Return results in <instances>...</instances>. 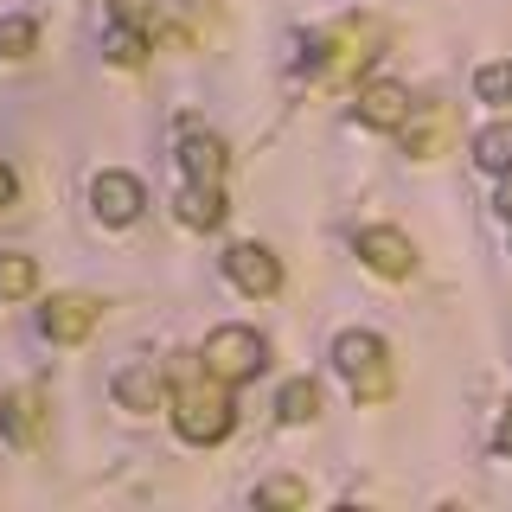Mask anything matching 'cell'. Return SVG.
<instances>
[{"mask_svg": "<svg viewBox=\"0 0 512 512\" xmlns=\"http://www.w3.org/2000/svg\"><path fill=\"white\" fill-rule=\"evenodd\" d=\"M372 58H378V26L365 20V13H346V20L320 26L314 39H308L301 71H314L320 84H346V77H359Z\"/></svg>", "mask_w": 512, "mask_h": 512, "instance_id": "1", "label": "cell"}, {"mask_svg": "<svg viewBox=\"0 0 512 512\" xmlns=\"http://www.w3.org/2000/svg\"><path fill=\"white\" fill-rule=\"evenodd\" d=\"M173 429L192 442V448H212L237 429V404H231V384H218L212 372L186 378L180 384V404H173Z\"/></svg>", "mask_w": 512, "mask_h": 512, "instance_id": "2", "label": "cell"}, {"mask_svg": "<svg viewBox=\"0 0 512 512\" xmlns=\"http://www.w3.org/2000/svg\"><path fill=\"white\" fill-rule=\"evenodd\" d=\"M333 365H340V378L352 384V397L359 404H384L391 397V346L378 340V333L352 327L333 340Z\"/></svg>", "mask_w": 512, "mask_h": 512, "instance_id": "3", "label": "cell"}, {"mask_svg": "<svg viewBox=\"0 0 512 512\" xmlns=\"http://www.w3.org/2000/svg\"><path fill=\"white\" fill-rule=\"evenodd\" d=\"M205 372H212L218 384H250V378H263V365H269V346H263V333L256 327H218L212 340H205Z\"/></svg>", "mask_w": 512, "mask_h": 512, "instance_id": "4", "label": "cell"}, {"mask_svg": "<svg viewBox=\"0 0 512 512\" xmlns=\"http://www.w3.org/2000/svg\"><path fill=\"white\" fill-rule=\"evenodd\" d=\"M397 135H404V154H410V160H436V154L455 148V135H461V109L429 96V103H416V109H410V122L397 128Z\"/></svg>", "mask_w": 512, "mask_h": 512, "instance_id": "5", "label": "cell"}, {"mask_svg": "<svg viewBox=\"0 0 512 512\" xmlns=\"http://www.w3.org/2000/svg\"><path fill=\"white\" fill-rule=\"evenodd\" d=\"M96 320H103V301H96V295H52L45 314H39V327H45V340L77 346V340L96 333Z\"/></svg>", "mask_w": 512, "mask_h": 512, "instance_id": "6", "label": "cell"}, {"mask_svg": "<svg viewBox=\"0 0 512 512\" xmlns=\"http://www.w3.org/2000/svg\"><path fill=\"white\" fill-rule=\"evenodd\" d=\"M224 276H231L244 295H276L282 288V263H276V250H263V244H231L224 250Z\"/></svg>", "mask_w": 512, "mask_h": 512, "instance_id": "7", "label": "cell"}, {"mask_svg": "<svg viewBox=\"0 0 512 512\" xmlns=\"http://www.w3.org/2000/svg\"><path fill=\"white\" fill-rule=\"evenodd\" d=\"M359 263L372 269V276H410L416 269V244L404 231H391V224H372V231H359Z\"/></svg>", "mask_w": 512, "mask_h": 512, "instance_id": "8", "label": "cell"}, {"mask_svg": "<svg viewBox=\"0 0 512 512\" xmlns=\"http://www.w3.org/2000/svg\"><path fill=\"white\" fill-rule=\"evenodd\" d=\"M90 205H96V218H103V224H135L141 218V180H135V173H122V167L96 173Z\"/></svg>", "mask_w": 512, "mask_h": 512, "instance_id": "9", "label": "cell"}, {"mask_svg": "<svg viewBox=\"0 0 512 512\" xmlns=\"http://www.w3.org/2000/svg\"><path fill=\"white\" fill-rule=\"evenodd\" d=\"M410 109H416V96H410L404 84H391V77H378V84H365V90H359L352 116H359L365 128H404V122H410Z\"/></svg>", "mask_w": 512, "mask_h": 512, "instance_id": "10", "label": "cell"}, {"mask_svg": "<svg viewBox=\"0 0 512 512\" xmlns=\"http://www.w3.org/2000/svg\"><path fill=\"white\" fill-rule=\"evenodd\" d=\"M0 436L20 442V448L39 442L45 436V397L39 391H7L0 397Z\"/></svg>", "mask_w": 512, "mask_h": 512, "instance_id": "11", "label": "cell"}, {"mask_svg": "<svg viewBox=\"0 0 512 512\" xmlns=\"http://www.w3.org/2000/svg\"><path fill=\"white\" fill-rule=\"evenodd\" d=\"M167 397H173V378L160 372V365H128V372L116 378V404L122 410H141V416H148V410L167 404Z\"/></svg>", "mask_w": 512, "mask_h": 512, "instance_id": "12", "label": "cell"}, {"mask_svg": "<svg viewBox=\"0 0 512 512\" xmlns=\"http://www.w3.org/2000/svg\"><path fill=\"white\" fill-rule=\"evenodd\" d=\"M180 167H186V180H218L224 173V141L205 122H192V116L180 128Z\"/></svg>", "mask_w": 512, "mask_h": 512, "instance_id": "13", "label": "cell"}, {"mask_svg": "<svg viewBox=\"0 0 512 512\" xmlns=\"http://www.w3.org/2000/svg\"><path fill=\"white\" fill-rule=\"evenodd\" d=\"M173 212H180L186 231H218V224H224V192H218V180H186L180 199H173Z\"/></svg>", "mask_w": 512, "mask_h": 512, "instance_id": "14", "label": "cell"}, {"mask_svg": "<svg viewBox=\"0 0 512 512\" xmlns=\"http://www.w3.org/2000/svg\"><path fill=\"white\" fill-rule=\"evenodd\" d=\"M314 410H320V384L314 378H288L282 397H276V416L282 423H314Z\"/></svg>", "mask_w": 512, "mask_h": 512, "instance_id": "15", "label": "cell"}, {"mask_svg": "<svg viewBox=\"0 0 512 512\" xmlns=\"http://www.w3.org/2000/svg\"><path fill=\"white\" fill-rule=\"evenodd\" d=\"M474 160L487 173H512V122H493L474 135Z\"/></svg>", "mask_w": 512, "mask_h": 512, "instance_id": "16", "label": "cell"}, {"mask_svg": "<svg viewBox=\"0 0 512 512\" xmlns=\"http://www.w3.org/2000/svg\"><path fill=\"white\" fill-rule=\"evenodd\" d=\"M39 288V269H32V256L20 250H0V301H20Z\"/></svg>", "mask_w": 512, "mask_h": 512, "instance_id": "17", "label": "cell"}, {"mask_svg": "<svg viewBox=\"0 0 512 512\" xmlns=\"http://www.w3.org/2000/svg\"><path fill=\"white\" fill-rule=\"evenodd\" d=\"M474 96L480 103H512V64H480V77H474Z\"/></svg>", "mask_w": 512, "mask_h": 512, "instance_id": "18", "label": "cell"}, {"mask_svg": "<svg viewBox=\"0 0 512 512\" xmlns=\"http://www.w3.org/2000/svg\"><path fill=\"white\" fill-rule=\"evenodd\" d=\"M109 58H116L122 71L148 64V32H141V26H116V39H109Z\"/></svg>", "mask_w": 512, "mask_h": 512, "instance_id": "19", "label": "cell"}, {"mask_svg": "<svg viewBox=\"0 0 512 512\" xmlns=\"http://www.w3.org/2000/svg\"><path fill=\"white\" fill-rule=\"evenodd\" d=\"M32 39H39V26L26 20V13H13V20H0V58H26Z\"/></svg>", "mask_w": 512, "mask_h": 512, "instance_id": "20", "label": "cell"}, {"mask_svg": "<svg viewBox=\"0 0 512 512\" xmlns=\"http://www.w3.org/2000/svg\"><path fill=\"white\" fill-rule=\"evenodd\" d=\"M109 20H116V26H141V32H148V26L160 20V0H109Z\"/></svg>", "mask_w": 512, "mask_h": 512, "instance_id": "21", "label": "cell"}, {"mask_svg": "<svg viewBox=\"0 0 512 512\" xmlns=\"http://www.w3.org/2000/svg\"><path fill=\"white\" fill-rule=\"evenodd\" d=\"M256 506H308V487H301V480H263V487H256Z\"/></svg>", "mask_w": 512, "mask_h": 512, "instance_id": "22", "label": "cell"}, {"mask_svg": "<svg viewBox=\"0 0 512 512\" xmlns=\"http://www.w3.org/2000/svg\"><path fill=\"white\" fill-rule=\"evenodd\" d=\"M13 199H20V173H13V167H7V160H0V212H7V205H13Z\"/></svg>", "mask_w": 512, "mask_h": 512, "instance_id": "23", "label": "cell"}, {"mask_svg": "<svg viewBox=\"0 0 512 512\" xmlns=\"http://www.w3.org/2000/svg\"><path fill=\"white\" fill-rule=\"evenodd\" d=\"M500 455H512V410H506V423H500Z\"/></svg>", "mask_w": 512, "mask_h": 512, "instance_id": "24", "label": "cell"}, {"mask_svg": "<svg viewBox=\"0 0 512 512\" xmlns=\"http://www.w3.org/2000/svg\"><path fill=\"white\" fill-rule=\"evenodd\" d=\"M500 218H512V186H506V192H500Z\"/></svg>", "mask_w": 512, "mask_h": 512, "instance_id": "25", "label": "cell"}]
</instances>
